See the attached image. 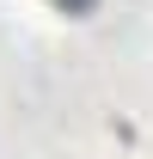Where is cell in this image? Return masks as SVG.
Segmentation results:
<instances>
[{
	"label": "cell",
	"instance_id": "obj_1",
	"mask_svg": "<svg viewBox=\"0 0 153 159\" xmlns=\"http://www.w3.org/2000/svg\"><path fill=\"white\" fill-rule=\"evenodd\" d=\"M49 6H55V12H74V19H80V12H92L98 0H49Z\"/></svg>",
	"mask_w": 153,
	"mask_h": 159
}]
</instances>
